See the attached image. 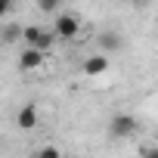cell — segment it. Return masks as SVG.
Returning <instances> with one entry per match:
<instances>
[{"label":"cell","instance_id":"1","mask_svg":"<svg viewBox=\"0 0 158 158\" xmlns=\"http://www.w3.org/2000/svg\"><path fill=\"white\" fill-rule=\"evenodd\" d=\"M53 37H56V31H44V28H37V25H28V28H22V40L28 44V47H37V50H50V44H53Z\"/></svg>","mask_w":158,"mask_h":158},{"label":"cell","instance_id":"2","mask_svg":"<svg viewBox=\"0 0 158 158\" xmlns=\"http://www.w3.org/2000/svg\"><path fill=\"white\" fill-rule=\"evenodd\" d=\"M136 130H139V124H136L133 115H115V118L109 121V133H112L115 139H127V136H133Z\"/></svg>","mask_w":158,"mask_h":158},{"label":"cell","instance_id":"3","mask_svg":"<svg viewBox=\"0 0 158 158\" xmlns=\"http://www.w3.org/2000/svg\"><path fill=\"white\" fill-rule=\"evenodd\" d=\"M53 31H56V37H65V40H71V37H77V31H81V22H77L74 16H68V13H62V16H56V22H53Z\"/></svg>","mask_w":158,"mask_h":158},{"label":"cell","instance_id":"4","mask_svg":"<svg viewBox=\"0 0 158 158\" xmlns=\"http://www.w3.org/2000/svg\"><path fill=\"white\" fill-rule=\"evenodd\" d=\"M19 65H22L25 71L40 68V65H44V50H37V47H25V50H22V56H19Z\"/></svg>","mask_w":158,"mask_h":158},{"label":"cell","instance_id":"5","mask_svg":"<svg viewBox=\"0 0 158 158\" xmlns=\"http://www.w3.org/2000/svg\"><path fill=\"white\" fill-rule=\"evenodd\" d=\"M16 127L19 130H34L37 127V106H22L19 109V115H16Z\"/></svg>","mask_w":158,"mask_h":158},{"label":"cell","instance_id":"6","mask_svg":"<svg viewBox=\"0 0 158 158\" xmlns=\"http://www.w3.org/2000/svg\"><path fill=\"white\" fill-rule=\"evenodd\" d=\"M106 68H109V59H106V56H90V59L84 62V74H90V77H93V74H102Z\"/></svg>","mask_w":158,"mask_h":158},{"label":"cell","instance_id":"7","mask_svg":"<svg viewBox=\"0 0 158 158\" xmlns=\"http://www.w3.org/2000/svg\"><path fill=\"white\" fill-rule=\"evenodd\" d=\"M99 44H102V50H121V34H115V31H106V34H99Z\"/></svg>","mask_w":158,"mask_h":158},{"label":"cell","instance_id":"8","mask_svg":"<svg viewBox=\"0 0 158 158\" xmlns=\"http://www.w3.org/2000/svg\"><path fill=\"white\" fill-rule=\"evenodd\" d=\"M19 37H22V28H16V25H6L3 34H0V40H3V44H13V40H19Z\"/></svg>","mask_w":158,"mask_h":158},{"label":"cell","instance_id":"9","mask_svg":"<svg viewBox=\"0 0 158 158\" xmlns=\"http://www.w3.org/2000/svg\"><path fill=\"white\" fill-rule=\"evenodd\" d=\"M59 3L62 0H37V10L40 13H53V10H59Z\"/></svg>","mask_w":158,"mask_h":158},{"label":"cell","instance_id":"10","mask_svg":"<svg viewBox=\"0 0 158 158\" xmlns=\"http://www.w3.org/2000/svg\"><path fill=\"white\" fill-rule=\"evenodd\" d=\"M37 155H40V158H56L59 149H56V146H44V149H37Z\"/></svg>","mask_w":158,"mask_h":158},{"label":"cell","instance_id":"11","mask_svg":"<svg viewBox=\"0 0 158 158\" xmlns=\"http://www.w3.org/2000/svg\"><path fill=\"white\" fill-rule=\"evenodd\" d=\"M13 10V0H0V16H6Z\"/></svg>","mask_w":158,"mask_h":158},{"label":"cell","instance_id":"12","mask_svg":"<svg viewBox=\"0 0 158 158\" xmlns=\"http://www.w3.org/2000/svg\"><path fill=\"white\" fill-rule=\"evenodd\" d=\"M133 6H146V3H152V0H130Z\"/></svg>","mask_w":158,"mask_h":158}]
</instances>
